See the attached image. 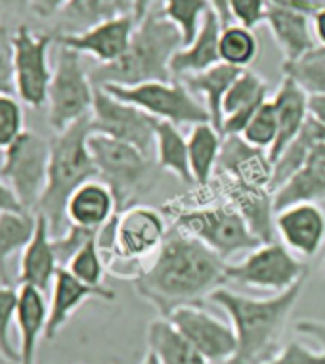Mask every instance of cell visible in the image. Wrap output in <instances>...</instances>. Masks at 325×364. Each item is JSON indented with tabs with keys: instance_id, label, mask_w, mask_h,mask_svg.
Wrapping results in <instances>:
<instances>
[{
	"instance_id": "74e56055",
	"label": "cell",
	"mask_w": 325,
	"mask_h": 364,
	"mask_svg": "<svg viewBox=\"0 0 325 364\" xmlns=\"http://www.w3.org/2000/svg\"><path fill=\"white\" fill-rule=\"evenodd\" d=\"M98 236V234H96ZM65 269L79 278L81 282L92 286V288H106L104 286V278L107 274V263L100 252V245L92 238L88 242L81 252L77 253L75 257L69 261Z\"/></svg>"
},
{
	"instance_id": "6f0895ef",
	"label": "cell",
	"mask_w": 325,
	"mask_h": 364,
	"mask_svg": "<svg viewBox=\"0 0 325 364\" xmlns=\"http://www.w3.org/2000/svg\"><path fill=\"white\" fill-rule=\"evenodd\" d=\"M140 364H161V360H159V358H157L155 355H153V353L148 351V355H145L144 360H142V363H140Z\"/></svg>"
},
{
	"instance_id": "7bdbcfd3",
	"label": "cell",
	"mask_w": 325,
	"mask_h": 364,
	"mask_svg": "<svg viewBox=\"0 0 325 364\" xmlns=\"http://www.w3.org/2000/svg\"><path fill=\"white\" fill-rule=\"evenodd\" d=\"M268 0H230L231 21L247 29H255L266 21Z\"/></svg>"
},
{
	"instance_id": "3957f363",
	"label": "cell",
	"mask_w": 325,
	"mask_h": 364,
	"mask_svg": "<svg viewBox=\"0 0 325 364\" xmlns=\"http://www.w3.org/2000/svg\"><path fill=\"white\" fill-rule=\"evenodd\" d=\"M182 46L180 31L165 18L161 6L153 8L136 26L125 54L117 62L94 68L90 79L94 87H134L144 82L172 81L170 63Z\"/></svg>"
},
{
	"instance_id": "8992f818",
	"label": "cell",
	"mask_w": 325,
	"mask_h": 364,
	"mask_svg": "<svg viewBox=\"0 0 325 364\" xmlns=\"http://www.w3.org/2000/svg\"><path fill=\"white\" fill-rule=\"evenodd\" d=\"M175 225L203 242L226 263L238 255H247L260 245V240L250 232L249 225L228 201L182 209Z\"/></svg>"
},
{
	"instance_id": "d590c367",
	"label": "cell",
	"mask_w": 325,
	"mask_h": 364,
	"mask_svg": "<svg viewBox=\"0 0 325 364\" xmlns=\"http://www.w3.org/2000/svg\"><path fill=\"white\" fill-rule=\"evenodd\" d=\"M161 10L180 31L184 46H188L201 31L206 14L211 12V4L209 0H161Z\"/></svg>"
},
{
	"instance_id": "1f68e13d",
	"label": "cell",
	"mask_w": 325,
	"mask_h": 364,
	"mask_svg": "<svg viewBox=\"0 0 325 364\" xmlns=\"http://www.w3.org/2000/svg\"><path fill=\"white\" fill-rule=\"evenodd\" d=\"M155 159L159 169L169 171L184 184H195L189 169L188 139L169 121L155 119Z\"/></svg>"
},
{
	"instance_id": "d4e9b609",
	"label": "cell",
	"mask_w": 325,
	"mask_h": 364,
	"mask_svg": "<svg viewBox=\"0 0 325 364\" xmlns=\"http://www.w3.org/2000/svg\"><path fill=\"white\" fill-rule=\"evenodd\" d=\"M19 332V364H35L37 347L48 326V301L44 291L31 286L19 288L18 316Z\"/></svg>"
},
{
	"instance_id": "4fadbf2b",
	"label": "cell",
	"mask_w": 325,
	"mask_h": 364,
	"mask_svg": "<svg viewBox=\"0 0 325 364\" xmlns=\"http://www.w3.org/2000/svg\"><path fill=\"white\" fill-rule=\"evenodd\" d=\"M90 123L96 134L126 142L155 159V119L140 107L117 100L104 88L96 87Z\"/></svg>"
},
{
	"instance_id": "7a4b0ae2",
	"label": "cell",
	"mask_w": 325,
	"mask_h": 364,
	"mask_svg": "<svg viewBox=\"0 0 325 364\" xmlns=\"http://www.w3.org/2000/svg\"><path fill=\"white\" fill-rule=\"evenodd\" d=\"M304 282L307 280L270 297H249L226 288L211 295V299L228 314L238 339L236 355L226 364H263L274 357Z\"/></svg>"
},
{
	"instance_id": "d6986e66",
	"label": "cell",
	"mask_w": 325,
	"mask_h": 364,
	"mask_svg": "<svg viewBox=\"0 0 325 364\" xmlns=\"http://www.w3.org/2000/svg\"><path fill=\"white\" fill-rule=\"evenodd\" d=\"M62 269L54 252L50 223L43 215H37V228L31 242L26 245L19 257L18 280L21 286H31L46 294L56 280L57 270Z\"/></svg>"
},
{
	"instance_id": "f6af8a7d",
	"label": "cell",
	"mask_w": 325,
	"mask_h": 364,
	"mask_svg": "<svg viewBox=\"0 0 325 364\" xmlns=\"http://www.w3.org/2000/svg\"><path fill=\"white\" fill-rule=\"evenodd\" d=\"M16 95L13 85V52L12 31L0 21V95Z\"/></svg>"
},
{
	"instance_id": "8fae6325",
	"label": "cell",
	"mask_w": 325,
	"mask_h": 364,
	"mask_svg": "<svg viewBox=\"0 0 325 364\" xmlns=\"http://www.w3.org/2000/svg\"><path fill=\"white\" fill-rule=\"evenodd\" d=\"M226 277L228 282L231 280L249 288L282 294L294 284L307 280L308 267L282 242L274 240L260 244L236 263H228Z\"/></svg>"
},
{
	"instance_id": "c3c4849f",
	"label": "cell",
	"mask_w": 325,
	"mask_h": 364,
	"mask_svg": "<svg viewBox=\"0 0 325 364\" xmlns=\"http://www.w3.org/2000/svg\"><path fill=\"white\" fill-rule=\"evenodd\" d=\"M268 4L277 8H285V10L308 14V16H314L319 8L324 6L321 0H268Z\"/></svg>"
},
{
	"instance_id": "836d02e7",
	"label": "cell",
	"mask_w": 325,
	"mask_h": 364,
	"mask_svg": "<svg viewBox=\"0 0 325 364\" xmlns=\"http://www.w3.org/2000/svg\"><path fill=\"white\" fill-rule=\"evenodd\" d=\"M37 228V213H0V282L10 284L8 263L12 255L23 252Z\"/></svg>"
},
{
	"instance_id": "e0dca14e",
	"label": "cell",
	"mask_w": 325,
	"mask_h": 364,
	"mask_svg": "<svg viewBox=\"0 0 325 364\" xmlns=\"http://www.w3.org/2000/svg\"><path fill=\"white\" fill-rule=\"evenodd\" d=\"M275 236L297 257H314L325 244V211L318 203L280 209L275 211Z\"/></svg>"
},
{
	"instance_id": "db71d44e",
	"label": "cell",
	"mask_w": 325,
	"mask_h": 364,
	"mask_svg": "<svg viewBox=\"0 0 325 364\" xmlns=\"http://www.w3.org/2000/svg\"><path fill=\"white\" fill-rule=\"evenodd\" d=\"M312 27L319 46H325V4L312 16Z\"/></svg>"
},
{
	"instance_id": "6da1fadb",
	"label": "cell",
	"mask_w": 325,
	"mask_h": 364,
	"mask_svg": "<svg viewBox=\"0 0 325 364\" xmlns=\"http://www.w3.org/2000/svg\"><path fill=\"white\" fill-rule=\"evenodd\" d=\"M226 267L203 242L172 225L159 252L132 282L136 294L167 318L176 309L201 305L222 288L228 282Z\"/></svg>"
},
{
	"instance_id": "7c38bea8",
	"label": "cell",
	"mask_w": 325,
	"mask_h": 364,
	"mask_svg": "<svg viewBox=\"0 0 325 364\" xmlns=\"http://www.w3.org/2000/svg\"><path fill=\"white\" fill-rule=\"evenodd\" d=\"M52 44H56L54 33H38L27 23H19L12 31L16 95L33 109H38L48 102L54 75L50 65Z\"/></svg>"
},
{
	"instance_id": "f907efd6",
	"label": "cell",
	"mask_w": 325,
	"mask_h": 364,
	"mask_svg": "<svg viewBox=\"0 0 325 364\" xmlns=\"http://www.w3.org/2000/svg\"><path fill=\"white\" fill-rule=\"evenodd\" d=\"M31 0H0V14L8 16H23L29 12Z\"/></svg>"
},
{
	"instance_id": "d6a6232c",
	"label": "cell",
	"mask_w": 325,
	"mask_h": 364,
	"mask_svg": "<svg viewBox=\"0 0 325 364\" xmlns=\"http://www.w3.org/2000/svg\"><path fill=\"white\" fill-rule=\"evenodd\" d=\"M325 200V169L307 164L291 178L274 190V209H285L297 203H319Z\"/></svg>"
},
{
	"instance_id": "ba28073f",
	"label": "cell",
	"mask_w": 325,
	"mask_h": 364,
	"mask_svg": "<svg viewBox=\"0 0 325 364\" xmlns=\"http://www.w3.org/2000/svg\"><path fill=\"white\" fill-rule=\"evenodd\" d=\"M96 87L79 52L57 46L56 65L48 90V125L54 132L84 119L92 113Z\"/></svg>"
},
{
	"instance_id": "83f0119b",
	"label": "cell",
	"mask_w": 325,
	"mask_h": 364,
	"mask_svg": "<svg viewBox=\"0 0 325 364\" xmlns=\"http://www.w3.org/2000/svg\"><path fill=\"white\" fill-rule=\"evenodd\" d=\"M123 16H132V0H69L57 14V33L87 31Z\"/></svg>"
},
{
	"instance_id": "9c48e42d",
	"label": "cell",
	"mask_w": 325,
	"mask_h": 364,
	"mask_svg": "<svg viewBox=\"0 0 325 364\" xmlns=\"http://www.w3.org/2000/svg\"><path fill=\"white\" fill-rule=\"evenodd\" d=\"M100 88L115 96L117 100L140 107L153 119L169 121L176 127L211 123L205 104L197 96L192 95L189 88L178 79L144 82V85H134V87L106 85Z\"/></svg>"
},
{
	"instance_id": "7dc6e473",
	"label": "cell",
	"mask_w": 325,
	"mask_h": 364,
	"mask_svg": "<svg viewBox=\"0 0 325 364\" xmlns=\"http://www.w3.org/2000/svg\"><path fill=\"white\" fill-rule=\"evenodd\" d=\"M294 330L302 336H307V338L314 339L319 347H321V351L325 353V322L324 321H300L294 324Z\"/></svg>"
},
{
	"instance_id": "8d00e7d4",
	"label": "cell",
	"mask_w": 325,
	"mask_h": 364,
	"mask_svg": "<svg viewBox=\"0 0 325 364\" xmlns=\"http://www.w3.org/2000/svg\"><path fill=\"white\" fill-rule=\"evenodd\" d=\"M283 75L291 77L308 96L325 95V46H316L294 62H283Z\"/></svg>"
},
{
	"instance_id": "60d3db41",
	"label": "cell",
	"mask_w": 325,
	"mask_h": 364,
	"mask_svg": "<svg viewBox=\"0 0 325 364\" xmlns=\"http://www.w3.org/2000/svg\"><path fill=\"white\" fill-rule=\"evenodd\" d=\"M26 131L23 102L16 95H0V151L16 142Z\"/></svg>"
},
{
	"instance_id": "680465c9",
	"label": "cell",
	"mask_w": 325,
	"mask_h": 364,
	"mask_svg": "<svg viewBox=\"0 0 325 364\" xmlns=\"http://www.w3.org/2000/svg\"><path fill=\"white\" fill-rule=\"evenodd\" d=\"M0 364H16V363H12L10 358L4 357V355H2V351H0Z\"/></svg>"
},
{
	"instance_id": "ffe728a7",
	"label": "cell",
	"mask_w": 325,
	"mask_h": 364,
	"mask_svg": "<svg viewBox=\"0 0 325 364\" xmlns=\"http://www.w3.org/2000/svg\"><path fill=\"white\" fill-rule=\"evenodd\" d=\"M224 188V201L231 203L249 225L260 244L275 240V209L274 192L266 188H250L238 182L219 178Z\"/></svg>"
},
{
	"instance_id": "ab89813d",
	"label": "cell",
	"mask_w": 325,
	"mask_h": 364,
	"mask_svg": "<svg viewBox=\"0 0 325 364\" xmlns=\"http://www.w3.org/2000/svg\"><path fill=\"white\" fill-rule=\"evenodd\" d=\"M19 289L12 284H0V351L12 363L19 364V347L13 346L12 326L18 316Z\"/></svg>"
},
{
	"instance_id": "9a60e30c",
	"label": "cell",
	"mask_w": 325,
	"mask_h": 364,
	"mask_svg": "<svg viewBox=\"0 0 325 364\" xmlns=\"http://www.w3.org/2000/svg\"><path fill=\"white\" fill-rule=\"evenodd\" d=\"M136 29L134 16L111 19L81 33H54L56 46H65L79 54H87L98 65L117 62L128 48Z\"/></svg>"
},
{
	"instance_id": "5bb4252c",
	"label": "cell",
	"mask_w": 325,
	"mask_h": 364,
	"mask_svg": "<svg viewBox=\"0 0 325 364\" xmlns=\"http://www.w3.org/2000/svg\"><path fill=\"white\" fill-rule=\"evenodd\" d=\"M167 318L211 364H226L236 355L238 339L231 324L216 318L201 305L176 309Z\"/></svg>"
},
{
	"instance_id": "f35d334b",
	"label": "cell",
	"mask_w": 325,
	"mask_h": 364,
	"mask_svg": "<svg viewBox=\"0 0 325 364\" xmlns=\"http://www.w3.org/2000/svg\"><path fill=\"white\" fill-rule=\"evenodd\" d=\"M239 136L253 148H258V150L270 154L275 140H277V117H275L272 100L264 102L260 109L250 117V121Z\"/></svg>"
},
{
	"instance_id": "7402d4cb",
	"label": "cell",
	"mask_w": 325,
	"mask_h": 364,
	"mask_svg": "<svg viewBox=\"0 0 325 364\" xmlns=\"http://www.w3.org/2000/svg\"><path fill=\"white\" fill-rule=\"evenodd\" d=\"M268 82L255 71L243 70L224 98V127L222 134H241L250 117L268 100Z\"/></svg>"
},
{
	"instance_id": "4316f807",
	"label": "cell",
	"mask_w": 325,
	"mask_h": 364,
	"mask_svg": "<svg viewBox=\"0 0 325 364\" xmlns=\"http://www.w3.org/2000/svg\"><path fill=\"white\" fill-rule=\"evenodd\" d=\"M241 71L243 70L220 62L216 63L214 68H211V70L178 79V81H182L189 88L192 95H195L197 98H203V104H205L206 112H209V117H211V125H213L220 134H222V127H224V113H222L224 98ZM222 136H224V134H222Z\"/></svg>"
},
{
	"instance_id": "9f6ffc18",
	"label": "cell",
	"mask_w": 325,
	"mask_h": 364,
	"mask_svg": "<svg viewBox=\"0 0 325 364\" xmlns=\"http://www.w3.org/2000/svg\"><path fill=\"white\" fill-rule=\"evenodd\" d=\"M307 164H312V165H318L321 169H325V142L318 144L316 148L312 150L310 157H308Z\"/></svg>"
},
{
	"instance_id": "ee69618b",
	"label": "cell",
	"mask_w": 325,
	"mask_h": 364,
	"mask_svg": "<svg viewBox=\"0 0 325 364\" xmlns=\"http://www.w3.org/2000/svg\"><path fill=\"white\" fill-rule=\"evenodd\" d=\"M263 364H325V353L314 351L300 341H289L280 353H275Z\"/></svg>"
},
{
	"instance_id": "5b68a950",
	"label": "cell",
	"mask_w": 325,
	"mask_h": 364,
	"mask_svg": "<svg viewBox=\"0 0 325 364\" xmlns=\"http://www.w3.org/2000/svg\"><path fill=\"white\" fill-rule=\"evenodd\" d=\"M167 234L169 225L155 208L134 203L119 211L115 217V242L107 261V272L134 280L159 252Z\"/></svg>"
},
{
	"instance_id": "ac0fdd59",
	"label": "cell",
	"mask_w": 325,
	"mask_h": 364,
	"mask_svg": "<svg viewBox=\"0 0 325 364\" xmlns=\"http://www.w3.org/2000/svg\"><path fill=\"white\" fill-rule=\"evenodd\" d=\"M88 299H101V301H113L115 291L109 288H92L88 284L81 282L67 269H60L56 280L52 284L50 303H48V326H46V339H54L60 333L69 318L77 313V309L82 307V303Z\"/></svg>"
},
{
	"instance_id": "2e32d148",
	"label": "cell",
	"mask_w": 325,
	"mask_h": 364,
	"mask_svg": "<svg viewBox=\"0 0 325 364\" xmlns=\"http://www.w3.org/2000/svg\"><path fill=\"white\" fill-rule=\"evenodd\" d=\"M224 181L238 182L250 188L272 190L274 164L268 151L247 144L239 134H228L222 139L216 175ZM274 192V190H272Z\"/></svg>"
},
{
	"instance_id": "bcb514c9",
	"label": "cell",
	"mask_w": 325,
	"mask_h": 364,
	"mask_svg": "<svg viewBox=\"0 0 325 364\" xmlns=\"http://www.w3.org/2000/svg\"><path fill=\"white\" fill-rule=\"evenodd\" d=\"M69 0H31L29 12L37 19H54L62 12Z\"/></svg>"
},
{
	"instance_id": "f1b7e54d",
	"label": "cell",
	"mask_w": 325,
	"mask_h": 364,
	"mask_svg": "<svg viewBox=\"0 0 325 364\" xmlns=\"http://www.w3.org/2000/svg\"><path fill=\"white\" fill-rule=\"evenodd\" d=\"M321 142H325V125L310 115L299 134L275 157L272 190L280 188L283 182L291 178L297 171L302 169L314 148Z\"/></svg>"
},
{
	"instance_id": "cb8c5ba5",
	"label": "cell",
	"mask_w": 325,
	"mask_h": 364,
	"mask_svg": "<svg viewBox=\"0 0 325 364\" xmlns=\"http://www.w3.org/2000/svg\"><path fill=\"white\" fill-rule=\"evenodd\" d=\"M308 100H310V96L291 77L283 75L280 88L272 96V106H274L275 117H277V140L268 154L272 164L275 161V157L282 154L283 148L299 134L300 129L310 117Z\"/></svg>"
},
{
	"instance_id": "52a82bcc",
	"label": "cell",
	"mask_w": 325,
	"mask_h": 364,
	"mask_svg": "<svg viewBox=\"0 0 325 364\" xmlns=\"http://www.w3.org/2000/svg\"><path fill=\"white\" fill-rule=\"evenodd\" d=\"M88 146L98 169V178L111 188L117 209L123 211L134 205V198L148 188L153 159L134 146L96 132L90 134Z\"/></svg>"
},
{
	"instance_id": "603a6c76",
	"label": "cell",
	"mask_w": 325,
	"mask_h": 364,
	"mask_svg": "<svg viewBox=\"0 0 325 364\" xmlns=\"http://www.w3.org/2000/svg\"><path fill=\"white\" fill-rule=\"evenodd\" d=\"M264 23L268 26L275 44L283 52L285 62H294L318 46V41L314 35L312 16L308 14L268 4Z\"/></svg>"
},
{
	"instance_id": "11a10c76",
	"label": "cell",
	"mask_w": 325,
	"mask_h": 364,
	"mask_svg": "<svg viewBox=\"0 0 325 364\" xmlns=\"http://www.w3.org/2000/svg\"><path fill=\"white\" fill-rule=\"evenodd\" d=\"M308 109H310V115H312V117H316L319 123H324L325 125V95L310 96V100H308Z\"/></svg>"
},
{
	"instance_id": "f546056e",
	"label": "cell",
	"mask_w": 325,
	"mask_h": 364,
	"mask_svg": "<svg viewBox=\"0 0 325 364\" xmlns=\"http://www.w3.org/2000/svg\"><path fill=\"white\" fill-rule=\"evenodd\" d=\"M148 347L161 364H211L162 316L148 326Z\"/></svg>"
},
{
	"instance_id": "484cf974",
	"label": "cell",
	"mask_w": 325,
	"mask_h": 364,
	"mask_svg": "<svg viewBox=\"0 0 325 364\" xmlns=\"http://www.w3.org/2000/svg\"><path fill=\"white\" fill-rule=\"evenodd\" d=\"M220 33H222V23H220L219 16L211 10L206 14L203 27L194 38V43L182 46L172 58V63H170L172 79L201 73V71L211 70L216 63H220Z\"/></svg>"
},
{
	"instance_id": "681fc988",
	"label": "cell",
	"mask_w": 325,
	"mask_h": 364,
	"mask_svg": "<svg viewBox=\"0 0 325 364\" xmlns=\"http://www.w3.org/2000/svg\"><path fill=\"white\" fill-rule=\"evenodd\" d=\"M19 211H26V209L21 208L12 188L0 178V213H19Z\"/></svg>"
},
{
	"instance_id": "30bf717a",
	"label": "cell",
	"mask_w": 325,
	"mask_h": 364,
	"mask_svg": "<svg viewBox=\"0 0 325 364\" xmlns=\"http://www.w3.org/2000/svg\"><path fill=\"white\" fill-rule=\"evenodd\" d=\"M48 165L50 140L43 139L35 131L26 129L10 148L2 151L0 178L12 188L26 211L37 213L48 182Z\"/></svg>"
},
{
	"instance_id": "91938a15",
	"label": "cell",
	"mask_w": 325,
	"mask_h": 364,
	"mask_svg": "<svg viewBox=\"0 0 325 364\" xmlns=\"http://www.w3.org/2000/svg\"><path fill=\"white\" fill-rule=\"evenodd\" d=\"M324 270H325V264H324Z\"/></svg>"
},
{
	"instance_id": "4dcf8cb0",
	"label": "cell",
	"mask_w": 325,
	"mask_h": 364,
	"mask_svg": "<svg viewBox=\"0 0 325 364\" xmlns=\"http://www.w3.org/2000/svg\"><path fill=\"white\" fill-rule=\"evenodd\" d=\"M222 139L224 136L211 123H197L192 127L188 136V156L195 184L206 186L216 175Z\"/></svg>"
},
{
	"instance_id": "f5cc1de1",
	"label": "cell",
	"mask_w": 325,
	"mask_h": 364,
	"mask_svg": "<svg viewBox=\"0 0 325 364\" xmlns=\"http://www.w3.org/2000/svg\"><path fill=\"white\" fill-rule=\"evenodd\" d=\"M155 4L157 0H132V16H134L136 26L151 12V10H153Z\"/></svg>"
},
{
	"instance_id": "816d5d0a",
	"label": "cell",
	"mask_w": 325,
	"mask_h": 364,
	"mask_svg": "<svg viewBox=\"0 0 325 364\" xmlns=\"http://www.w3.org/2000/svg\"><path fill=\"white\" fill-rule=\"evenodd\" d=\"M209 4H211V10L219 16L222 27H228L233 23L230 14V0H209Z\"/></svg>"
},
{
	"instance_id": "277c9868",
	"label": "cell",
	"mask_w": 325,
	"mask_h": 364,
	"mask_svg": "<svg viewBox=\"0 0 325 364\" xmlns=\"http://www.w3.org/2000/svg\"><path fill=\"white\" fill-rule=\"evenodd\" d=\"M90 134L92 123L88 115L65 131L56 132L50 140L48 182L38 203L37 215H43L50 223L52 234L57 236L67 228L65 208L71 194L84 182L98 178V169L88 146Z\"/></svg>"
},
{
	"instance_id": "e575fe53",
	"label": "cell",
	"mask_w": 325,
	"mask_h": 364,
	"mask_svg": "<svg viewBox=\"0 0 325 364\" xmlns=\"http://www.w3.org/2000/svg\"><path fill=\"white\" fill-rule=\"evenodd\" d=\"M258 50H260V44L253 29L241 27L238 23L222 27L219 41V54L222 63L247 70L250 63L257 60Z\"/></svg>"
},
{
	"instance_id": "44dd1931",
	"label": "cell",
	"mask_w": 325,
	"mask_h": 364,
	"mask_svg": "<svg viewBox=\"0 0 325 364\" xmlns=\"http://www.w3.org/2000/svg\"><path fill=\"white\" fill-rule=\"evenodd\" d=\"M119 213L117 201L111 188L100 178L84 182L82 186L71 194L65 208V219L67 225L81 226L98 232L100 228Z\"/></svg>"
},
{
	"instance_id": "b9f144b4",
	"label": "cell",
	"mask_w": 325,
	"mask_h": 364,
	"mask_svg": "<svg viewBox=\"0 0 325 364\" xmlns=\"http://www.w3.org/2000/svg\"><path fill=\"white\" fill-rule=\"evenodd\" d=\"M94 230H88V228H81V226L67 225V228L63 230L60 236H54V252H56L57 263L62 269H65L69 261L75 257L77 253L81 252L82 247L96 238Z\"/></svg>"
}]
</instances>
